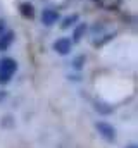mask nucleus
Instances as JSON below:
<instances>
[{"instance_id": "1a4fd4ad", "label": "nucleus", "mask_w": 138, "mask_h": 148, "mask_svg": "<svg viewBox=\"0 0 138 148\" xmlns=\"http://www.w3.org/2000/svg\"><path fill=\"white\" fill-rule=\"evenodd\" d=\"M95 110L99 112V114H102V115H109V114L114 112V105H109V103H105V102L97 100V102H95Z\"/></svg>"}, {"instance_id": "9d476101", "label": "nucleus", "mask_w": 138, "mask_h": 148, "mask_svg": "<svg viewBox=\"0 0 138 148\" xmlns=\"http://www.w3.org/2000/svg\"><path fill=\"white\" fill-rule=\"evenodd\" d=\"M85 62H86V57H85V55H78V57H74V59H72L71 66H72V69H76V71H81Z\"/></svg>"}, {"instance_id": "f257e3e1", "label": "nucleus", "mask_w": 138, "mask_h": 148, "mask_svg": "<svg viewBox=\"0 0 138 148\" xmlns=\"http://www.w3.org/2000/svg\"><path fill=\"white\" fill-rule=\"evenodd\" d=\"M17 71V62L10 57H5L0 60V84H7L10 83V79L14 77V74Z\"/></svg>"}, {"instance_id": "2eb2a0df", "label": "nucleus", "mask_w": 138, "mask_h": 148, "mask_svg": "<svg viewBox=\"0 0 138 148\" xmlns=\"http://www.w3.org/2000/svg\"><path fill=\"white\" fill-rule=\"evenodd\" d=\"M3 31H5V21H2V19H0V35H2Z\"/></svg>"}, {"instance_id": "dca6fc26", "label": "nucleus", "mask_w": 138, "mask_h": 148, "mask_svg": "<svg viewBox=\"0 0 138 148\" xmlns=\"http://www.w3.org/2000/svg\"><path fill=\"white\" fill-rule=\"evenodd\" d=\"M126 148H138V147H137V145H135V143H131V145H128V147H126Z\"/></svg>"}, {"instance_id": "9b49d317", "label": "nucleus", "mask_w": 138, "mask_h": 148, "mask_svg": "<svg viewBox=\"0 0 138 148\" xmlns=\"http://www.w3.org/2000/svg\"><path fill=\"white\" fill-rule=\"evenodd\" d=\"M95 2L100 3L105 9H114V7H117V3H119L121 0H95Z\"/></svg>"}, {"instance_id": "20e7f679", "label": "nucleus", "mask_w": 138, "mask_h": 148, "mask_svg": "<svg viewBox=\"0 0 138 148\" xmlns=\"http://www.w3.org/2000/svg\"><path fill=\"white\" fill-rule=\"evenodd\" d=\"M59 19H61V16H59V12L55 9H43V12H41V23L45 26H54Z\"/></svg>"}, {"instance_id": "7ed1b4c3", "label": "nucleus", "mask_w": 138, "mask_h": 148, "mask_svg": "<svg viewBox=\"0 0 138 148\" xmlns=\"http://www.w3.org/2000/svg\"><path fill=\"white\" fill-rule=\"evenodd\" d=\"M52 48H54V52L59 53V55H68L69 52H71V48H72V41H71V38H66V36L57 38V40L54 41Z\"/></svg>"}, {"instance_id": "4468645a", "label": "nucleus", "mask_w": 138, "mask_h": 148, "mask_svg": "<svg viewBox=\"0 0 138 148\" xmlns=\"http://www.w3.org/2000/svg\"><path fill=\"white\" fill-rule=\"evenodd\" d=\"M5 98H7V91H2L0 90V102H3Z\"/></svg>"}, {"instance_id": "ddd939ff", "label": "nucleus", "mask_w": 138, "mask_h": 148, "mask_svg": "<svg viewBox=\"0 0 138 148\" xmlns=\"http://www.w3.org/2000/svg\"><path fill=\"white\" fill-rule=\"evenodd\" d=\"M114 36H116L114 33H109V35H104V38H102V40H95V41H93V45H95V47H100V45H104V43H107L109 40H112Z\"/></svg>"}, {"instance_id": "39448f33", "label": "nucleus", "mask_w": 138, "mask_h": 148, "mask_svg": "<svg viewBox=\"0 0 138 148\" xmlns=\"http://www.w3.org/2000/svg\"><path fill=\"white\" fill-rule=\"evenodd\" d=\"M86 31H88L86 23H76V26L72 28V38H71V41H72V43L81 41V40H83V36L86 35Z\"/></svg>"}, {"instance_id": "f03ea898", "label": "nucleus", "mask_w": 138, "mask_h": 148, "mask_svg": "<svg viewBox=\"0 0 138 148\" xmlns=\"http://www.w3.org/2000/svg\"><path fill=\"white\" fill-rule=\"evenodd\" d=\"M95 127H97L99 134L102 136L107 143H114V141H116L117 133H116V127H114L112 124H109V122H105V121H99V122L95 124Z\"/></svg>"}, {"instance_id": "f8f14e48", "label": "nucleus", "mask_w": 138, "mask_h": 148, "mask_svg": "<svg viewBox=\"0 0 138 148\" xmlns=\"http://www.w3.org/2000/svg\"><path fill=\"white\" fill-rule=\"evenodd\" d=\"M0 126H2V127H12V126H14V117H12L10 114L3 115L2 121H0Z\"/></svg>"}, {"instance_id": "6e6552de", "label": "nucleus", "mask_w": 138, "mask_h": 148, "mask_svg": "<svg viewBox=\"0 0 138 148\" xmlns=\"http://www.w3.org/2000/svg\"><path fill=\"white\" fill-rule=\"evenodd\" d=\"M78 21H79V16H78V14H69V16H66V17L62 19V23H61V28H62V29L74 28Z\"/></svg>"}, {"instance_id": "0eeeda50", "label": "nucleus", "mask_w": 138, "mask_h": 148, "mask_svg": "<svg viewBox=\"0 0 138 148\" xmlns=\"http://www.w3.org/2000/svg\"><path fill=\"white\" fill-rule=\"evenodd\" d=\"M19 12H21V16L26 17V19H33L34 17V7L30 2H23V3L19 5Z\"/></svg>"}, {"instance_id": "423d86ee", "label": "nucleus", "mask_w": 138, "mask_h": 148, "mask_svg": "<svg viewBox=\"0 0 138 148\" xmlns=\"http://www.w3.org/2000/svg\"><path fill=\"white\" fill-rule=\"evenodd\" d=\"M12 41H14V31H3L2 35H0V52H5V50H9V47L12 45Z\"/></svg>"}]
</instances>
